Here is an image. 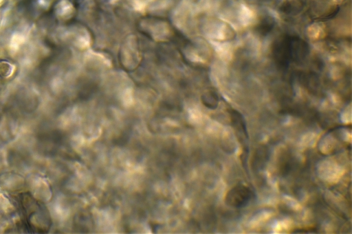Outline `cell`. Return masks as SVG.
<instances>
[{"mask_svg":"<svg viewBox=\"0 0 352 234\" xmlns=\"http://www.w3.org/2000/svg\"><path fill=\"white\" fill-rule=\"evenodd\" d=\"M253 198V191L248 187L238 185L228 191L225 197L226 204L233 208L245 207Z\"/></svg>","mask_w":352,"mask_h":234,"instance_id":"obj_1","label":"cell"},{"mask_svg":"<svg viewBox=\"0 0 352 234\" xmlns=\"http://www.w3.org/2000/svg\"><path fill=\"white\" fill-rule=\"evenodd\" d=\"M204 103L210 108H215L219 103L217 95L213 92H209L203 97Z\"/></svg>","mask_w":352,"mask_h":234,"instance_id":"obj_2","label":"cell"}]
</instances>
